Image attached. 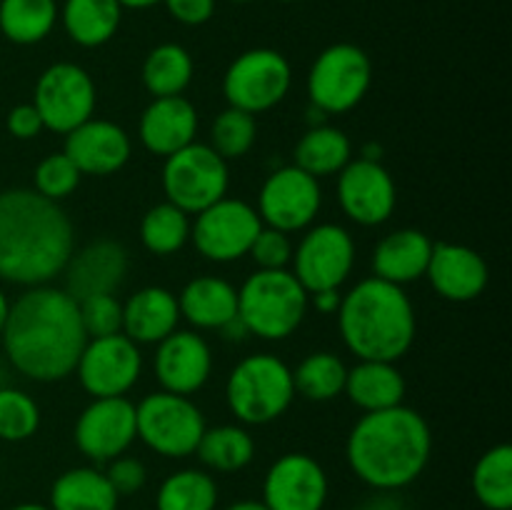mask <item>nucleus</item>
<instances>
[{
	"label": "nucleus",
	"mask_w": 512,
	"mask_h": 510,
	"mask_svg": "<svg viewBox=\"0 0 512 510\" xmlns=\"http://www.w3.org/2000/svg\"><path fill=\"white\" fill-rule=\"evenodd\" d=\"M168 13L183 25H203L213 18L215 0H163Z\"/></svg>",
	"instance_id": "c03bdc74"
},
{
	"label": "nucleus",
	"mask_w": 512,
	"mask_h": 510,
	"mask_svg": "<svg viewBox=\"0 0 512 510\" xmlns=\"http://www.w3.org/2000/svg\"><path fill=\"white\" fill-rule=\"evenodd\" d=\"M73 373L93 398H118L125 395L143 373V355L138 343L123 333L88 338Z\"/></svg>",
	"instance_id": "4468645a"
},
{
	"label": "nucleus",
	"mask_w": 512,
	"mask_h": 510,
	"mask_svg": "<svg viewBox=\"0 0 512 510\" xmlns=\"http://www.w3.org/2000/svg\"><path fill=\"white\" fill-rule=\"evenodd\" d=\"M73 438L85 458L95 463H110L138 438L135 405L125 395L93 398V403L85 405V410L75 420Z\"/></svg>",
	"instance_id": "dca6fc26"
},
{
	"label": "nucleus",
	"mask_w": 512,
	"mask_h": 510,
	"mask_svg": "<svg viewBox=\"0 0 512 510\" xmlns=\"http://www.w3.org/2000/svg\"><path fill=\"white\" fill-rule=\"evenodd\" d=\"M8 310H10V303H8V298H5V295L0 293V333H3V328H5V320H8Z\"/></svg>",
	"instance_id": "3c124183"
},
{
	"label": "nucleus",
	"mask_w": 512,
	"mask_h": 510,
	"mask_svg": "<svg viewBox=\"0 0 512 510\" xmlns=\"http://www.w3.org/2000/svg\"><path fill=\"white\" fill-rule=\"evenodd\" d=\"M78 310L88 338L123 333V303L115 298V293L90 295V298L78 300Z\"/></svg>",
	"instance_id": "a19ab883"
},
{
	"label": "nucleus",
	"mask_w": 512,
	"mask_h": 510,
	"mask_svg": "<svg viewBox=\"0 0 512 510\" xmlns=\"http://www.w3.org/2000/svg\"><path fill=\"white\" fill-rule=\"evenodd\" d=\"M65 290L75 300L115 293L128 273V253L118 240L100 238L70 255L65 265Z\"/></svg>",
	"instance_id": "aec40b11"
},
{
	"label": "nucleus",
	"mask_w": 512,
	"mask_h": 510,
	"mask_svg": "<svg viewBox=\"0 0 512 510\" xmlns=\"http://www.w3.org/2000/svg\"><path fill=\"white\" fill-rule=\"evenodd\" d=\"M80 170L65 153H50L35 168V193L60 203L80 185Z\"/></svg>",
	"instance_id": "ea45409f"
},
{
	"label": "nucleus",
	"mask_w": 512,
	"mask_h": 510,
	"mask_svg": "<svg viewBox=\"0 0 512 510\" xmlns=\"http://www.w3.org/2000/svg\"><path fill=\"white\" fill-rule=\"evenodd\" d=\"M8 510H50V508L43 503H20V505H13V508H8Z\"/></svg>",
	"instance_id": "603ef678"
},
{
	"label": "nucleus",
	"mask_w": 512,
	"mask_h": 510,
	"mask_svg": "<svg viewBox=\"0 0 512 510\" xmlns=\"http://www.w3.org/2000/svg\"><path fill=\"white\" fill-rule=\"evenodd\" d=\"M375 493H378V490H375ZM358 510H405V508L395 493H378L373 495V498L365 500Z\"/></svg>",
	"instance_id": "de8ad7c7"
},
{
	"label": "nucleus",
	"mask_w": 512,
	"mask_h": 510,
	"mask_svg": "<svg viewBox=\"0 0 512 510\" xmlns=\"http://www.w3.org/2000/svg\"><path fill=\"white\" fill-rule=\"evenodd\" d=\"M73 250V223L60 203L25 188L0 193V278L30 288L48 285Z\"/></svg>",
	"instance_id": "f03ea898"
},
{
	"label": "nucleus",
	"mask_w": 512,
	"mask_h": 510,
	"mask_svg": "<svg viewBox=\"0 0 512 510\" xmlns=\"http://www.w3.org/2000/svg\"><path fill=\"white\" fill-rule=\"evenodd\" d=\"M180 318L200 330H223L238 318V288L215 275L193 278L178 295Z\"/></svg>",
	"instance_id": "a878e982"
},
{
	"label": "nucleus",
	"mask_w": 512,
	"mask_h": 510,
	"mask_svg": "<svg viewBox=\"0 0 512 510\" xmlns=\"http://www.w3.org/2000/svg\"><path fill=\"white\" fill-rule=\"evenodd\" d=\"M433 433L418 410L395 405L365 413L353 425L345 455L353 473L378 493L408 488L428 468Z\"/></svg>",
	"instance_id": "7ed1b4c3"
},
{
	"label": "nucleus",
	"mask_w": 512,
	"mask_h": 510,
	"mask_svg": "<svg viewBox=\"0 0 512 510\" xmlns=\"http://www.w3.org/2000/svg\"><path fill=\"white\" fill-rule=\"evenodd\" d=\"M350 160H353V145L348 135L325 123L313 125L295 148V165L318 180L340 173Z\"/></svg>",
	"instance_id": "c756f323"
},
{
	"label": "nucleus",
	"mask_w": 512,
	"mask_h": 510,
	"mask_svg": "<svg viewBox=\"0 0 512 510\" xmlns=\"http://www.w3.org/2000/svg\"><path fill=\"white\" fill-rule=\"evenodd\" d=\"M105 478L110 480L113 490L118 495H133L143 490L145 480H148V470H145L143 460L133 458V455H118L108 463Z\"/></svg>",
	"instance_id": "37998d69"
},
{
	"label": "nucleus",
	"mask_w": 512,
	"mask_h": 510,
	"mask_svg": "<svg viewBox=\"0 0 512 510\" xmlns=\"http://www.w3.org/2000/svg\"><path fill=\"white\" fill-rule=\"evenodd\" d=\"M178 323V298L160 285L140 288L123 303V335L133 343H160Z\"/></svg>",
	"instance_id": "393cba45"
},
{
	"label": "nucleus",
	"mask_w": 512,
	"mask_h": 510,
	"mask_svg": "<svg viewBox=\"0 0 512 510\" xmlns=\"http://www.w3.org/2000/svg\"><path fill=\"white\" fill-rule=\"evenodd\" d=\"M433 255V240L415 228L395 230L385 235L373 253L375 278L388 280L393 285L415 283L425 275Z\"/></svg>",
	"instance_id": "b1692460"
},
{
	"label": "nucleus",
	"mask_w": 512,
	"mask_h": 510,
	"mask_svg": "<svg viewBox=\"0 0 512 510\" xmlns=\"http://www.w3.org/2000/svg\"><path fill=\"white\" fill-rule=\"evenodd\" d=\"M213 373V353L203 335L193 330H173L158 343L155 375L163 390L175 395H193L208 383Z\"/></svg>",
	"instance_id": "6ab92c4d"
},
{
	"label": "nucleus",
	"mask_w": 512,
	"mask_h": 510,
	"mask_svg": "<svg viewBox=\"0 0 512 510\" xmlns=\"http://www.w3.org/2000/svg\"><path fill=\"white\" fill-rule=\"evenodd\" d=\"M123 8H133V10H145V8H153V5L163 3V0H118Z\"/></svg>",
	"instance_id": "8fccbe9b"
},
{
	"label": "nucleus",
	"mask_w": 512,
	"mask_h": 510,
	"mask_svg": "<svg viewBox=\"0 0 512 510\" xmlns=\"http://www.w3.org/2000/svg\"><path fill=\"white\" fill-rule=\"evenodd\" d=\"M323 190L318 178L300 170L298 165H285L268 175L258 195V215L263 225L283 233L308 228L320 213Z\"/></svg>",
	"instance_id": "2eb2a0df"
},
{
	"label": "nucleus",
	"mask_w": 512,
	"mask_h": 510,
	"mask_svg": "<svg viewBox=\"0 0 512 510\" xmlns=\"http://www.w3.org/2000/svg\"><path fill=\"white\" fill-rule=\"evenodd\" d=\"M260 228L263 220L253 205L225 195L195 215L190 238L203 258L213 263H233L250 253V245L258 238Z\"/></svg>",
	"instance_id": "9b49d317"
},
{
	"label": "nucleus",
	"mask_w": 512,
	"mask_h": 510,
	"mask_svg": "<svg viewBox=\"0 0 512 510\" xmlns=\"http://www.w3.org/2000/svg\"><path fill=\"white\" fill-rule=\"evenodd\" d=\"M248 255H253L260 270H285L293 260V243H290L288 233L263 225L258 238L250 245Z\"/></svg>",
	"instance_id": "79ce46f5"
},
{
	"label": "nucleus",
	"mask_w": 512,
	"mask_h": 510,
	"mask_svg": "<svg viewBox=\"0 0 512 510\" xmlns=\"http://www.w3.org/2000/svg\"><path fill=\"white\" fill-rule=\"evenodd\" d=\"M195 133H198V110L183 95L153 98V103L140 115V140L150 153L163 158L195 143Z\"/></svg>",
	"instance_id": "5701e85b"
},
{
	"label": "nucleus",
	"mask_w": 512,
	"mask_h": 510,
	"mask_svg": "<svg viewBox=\"0 0 512 510\" xmlns=\"http://www.w3.org/2000/svg\"><path fill=\"white\" fill-rule=\"evenodd\" d=\"M8 130L13 138L30 140V138H35L40 130H45V125H43V120H40L35 105L23 103V105H15V108L8 113Z\"/></svg>",
	"instance_id": "a18cd8bd"
},
{
	"label": "nucleus",
	"mask_w": 512,
	"mask_h": 510,
	"mask_svg": "<svg viewBox=\"0 0 512 510\" xmlns=\"http://www.w3.org/2000/svg\"><path fill=\"white\" fill-rule=\"evenodd\" d=\"M308 290L288 268L255 270L238 288V318L248 335L285 340L300 328L308 313Z\"/></svg>",
	"instance_id": "39448f33"
},
{
	"label": "nucleus",
	"mask_w": 512,
	"mask_h": 510,
	"mask_svg": "<svg viewBox=\"0 0 512 510\" xmlns=\"http://www.w3.org/2000/svg\"><path fill=\"white\" fill-rule=\"evenodd\" d=\"M193 80V58L178 43H163L148 53L143 63V85L155 98L183 95Z\"/></svg>",
	"instance_id": "473e14b6"
},
{
	"label": "nucleus",
	"mask_w": 512,
	"mask_h": 510,
	"mask_svg": "<svg viewBox=\"0 0 512 510\" xmlns=\"http://www.w3.org/2000/svg\"><path fill=\"white\" fill-rule=\"evenodd\" d=\"M308 300L313 303V308L318 310V313L330 315V313H338L343 295H340L338 290H318V293H310Z\"/></svg>",
	"instance_id": "49530a36"
},
{
	"label": "nucleus",
	"mask_w": 512,
	"mask_h": 510,
	"mask_svg": "<svg viewBox=\"0 0 512 510\" xmlns=\"http://www.w3.org/2000/svg\"><path fill=\"white\" fill-rule=\"evenodd\" d=\"M218 508V483L210 473L185 468L168 475L155 495V510H215Z\"/></svg>",
	"instance_id": "72a5a7b5"
},
{
	"label": "nucleus",
	"mask_w": 512,
	"mask_h": 510,
	"mask_svg": "<svg viewBox=\"0 0 512 510\" xmlns=\"http://www.w3.org/2000/svg\"><path fill=\"white\" fill-rule=\"evenodd\" d=\"M290 83H293V70L283 53L273 48H253L240 53L228 65L223 95L230 108L258 115L283 103Z\"/></svg>",
	"instance_id": "9d476101"
},
{
	"label": "nucleus",
	"mask_w": 512,
	"mask_h": 510,
	"mask_svg": "<svg viewBox=\"0 0 512 510\" xmlns=\"http://www.w3.org/2000/svg\"><path fill=\"white\" fill-rule=\"evenodd\" d=\"M280 3H295V0H280Z\"/></svg>",
	"instance_id": "5fc2aeb1"
},
{
	"label": "nucleus",
	"mask_w": 512,
	"mask_h": 510,
	"mask_svg": "<svg viewBox=\"0 0 512 510\" xmlns=\"http://www.w3.org/2000/svg\"><path fill=\"white\" fill-rule=\"evenodd\" d=\"M63 153L80 175H113L130 160V138L118 123L90 118L65 135Z\"/></svg>",
	"instance_id": "412c9836"
},
{
	"label": "nucleus",
	"mask_w": 512,
	"mask_h": 510,
	"mask_svg": "<svg viewBox=\"0 0 512 510\" xmlns=\"http://www.w3.org/2000/svg\"><path fill=\"white\" fill-rule=\"evenodd\" d=\"M225 510H268L263 500H238V503L228 505Z\"/></svg>",
	"instance_id": "09e8293b"
},
{
	"label": "nucleus",
	"mask_w": 512,
	"mask_h": 510,
	"mask_svg": "<svg viewBox=\"0 0 512 510\" xmlns=\"http://www.w3.org/2000/svg\"><path fill=\"white\" fill-rule=\"evenodd\" d=\"M345 395L365 413L388 410L403 405L405 378L388 360H360L348 368Z\"/></svg>",
	"instance_id": "bb28decb"
},
{
	"label": "nucleus",
	"mask_w": 512,
	"mask_h": 510,
	"mask_svg": "<svg viewBox=\"0 0 512 510\" xmlns=\"http://www.w3.org/2000/svg\"><path fill=\"white\" fill-rule=\"evenodd\" d=\"M0 338L13 368L40 383L68 378L88 343L78 300L50 285H35L10 305Z\"/></svg>",
	"instance_id": "f257e3e1"
},
{
	"label": "nucleus",
	"mask_w": 512,
	"mask_h": 510,
	"mask_svg": "<svg viewBox=\"0 0 512 510\" xmlns=\"http://www.w3.org/2000/svg\"><path fill=\"white\" fill-rule=\"evenodd\" d=\"M425 275L440 298L450 303H470L488 285V263L468 245L433 243Z\"/></svg>",
	"instance_id": "4be33fe9"
},
{
	"label": "nucleus",
	"mask_w": 512,
	"mask_h": 510,
	"mask_svg": "<svg viewBox=\"0 0 512 510\" xmlns=\"http://www.w3.org/2000/svg\"><path fill=\"white\" fill-rule=\"evenodd\" d=\"M55 0H0V33L18 45H35L58 23Z\"/></svg>",
	"instance_id": "7c9ffc66"
},
{
	"label": "nucleus",
	"mask_w": 512,
	"mask_h": 510,
	"mask_svg": "<svg viewBox=\"0 0 512 510\" xmlns=\"http://www.w3.org/2000/svg\"><path fill=\"white\" fill-rule=\"evenodd\" d=\"M473 493L488 510L512 508V448L508 443L493 445L480 455L473 470Z\"/></svg>",
	"instance_id": "f704fd0d"
},
{
	"label": "nucleus",
	"mask_w": 512,
	"mask_h": 510,
	"mask_svg": "<svg viewBox=\"0 0 512 510\" xmlns=\"http://www.w3.org/2000/svg\"><path fill=\"white\" fill-rule=\"evenodd\" d=\"M338 200L343 213L358 225H383L398 203L393 175L380 160H350L338 173Z\"/></svg>",
	"instance_id": "a211bd4d"
},
{
	"label": "nucleus",
	"mask_w": 512,
	"mask_h": 510,
	"mask_svg": "<svg viewBox=\"0 0 512 510\" xmlns=\"http://www.w3.org/2000/svg\"><path fill=\"white\" fill-rule=\"evenodd\" d=\"M195 453L210 470L238 473L248 468L253 460L255 443L253 435L240 425H215V428H205Z\"/></svg>",
	"instance_id": "2f4dec72"
},
{
	"label": "nucleus",
	"mask_w": 512,
	"mask_h": 510,
	"mask_svg": "<svg viewBox=\"0 0 512 510\" xmlns=\"http://www.w3.org/2000/svg\"><path fill=\"white\" fill-rule=\"evenodd\" d=\"M205 418L188 395L150 393L135 405L138 438L163 458H188L205 433Z\"/></svg>",
	"instance_id": "0eeeda50"
},
{
	"label": "nucleus",
	"mask_w": 512,
	"mask_h": 510,
	"mask_svg": "<svg viewBox=\"0 0 512 510\" xmlns=\"http://www.w3.org/2000/svg\"><path fill=\"white\" fill-rule=\"evenodd\" d=\"M343 343L358 360L403 358L415 340V308L400 285L365 278L343 295L338 308Z\"/></svg>",
	"instance_id": "20e7f679"
},
{
	"label": "nucleus",
	"mask_w": 512,
	"mask_h": 510,
	"mask_svg": "<svg viewBox=\"0 0 512 510\" xmlns=\"http://www.w3.org/2000/svg\"><path fill=\"white\" fill-rule=\"evenodd\" d=\"M373 83L368 53L353 43H335L315 58L308 73V95L313 108L325 115L353 110Z\"/></svg>",
	"instance_id": "1a4fd4ad"
},
{
	"label": "nucleus",
	"mask_w": 512,
	"mask_h": 510,
	"mask_svg": "<svg viewBox=\"0 0 512 510\" xmlns=\"http://www.w3.org/2000/svg\"><path fill=\"white\" fill-rule=\"evenodd\" d=\"M345 378H348V368L343 360L320 350L300 360L298 368L293 370V388L295 393L313 403H325L345 393Z\"/></svg>",
	"instance_id": "c9c22d12"
},
{
	"label": "nucleus",
	"mask_w": 512,
	"mask_h": 510,
	"mask_svg": "<svg viewBox=\"0 0 512 510\" xmlns=\"http://www.w3.org/2000/svg\"><path fill=\"white\" fill-rule=\"evenodd\" d=\"M33 105L45 130L68 135L93 118L95 83L88 70L75 63H55L35 83Z\"/></svg>",
	"instance_id": "f8f14e48"
},
{
	"label": "nucleus",
	"mask_w": 512,
	"mask_h": 510,
	"mask_svg": "<svg viewBox=\"0 0 512 510\" xmlns=\"http://www.w3.org/2000/svg\"><path fill=\"white\" fill-rule=\"evenodd\" d=\"M353 263V235L338 223L315 225L293 250V275L308 295L318 290H338L353 273Z\"/></svg>",
	"instance_id": "ddd939ff"
},
{
	"label": "nucleus",
	"mask_w": 512,
	"mask_h": 510,
	"mask_svg": "<svg viewBox=\"0 0 512 510\" xmlns=\"http://www.w3.org/2000/svg\"><path fill=\"white\" fill-rule=\"evenodd\" d=\"M140 240L153 255H173L190 240V215L173 203L153 205L140 220Z\"/></svg>",
	"instance_id": "e433bc0d"
},
{
	"label": "nucleus",
	"mask_w": 512,
	"mask_h": 510,
	"mask_svg": "<svg viewBox=\"0 0 512 510\" xmlns=\"http://www.w3.org/2000/svg\"><path fill=\"white\" fill-rule=\"evenodd\" d=\"M58 18L73 43L100 48L118 33L123 5L118 0H65Z\"/></svg>",
	"instance_id": "c85d7f7f"
},
{
	"label": "nucleus",
	"mask_w": 512,
	"mask_h": 510,
	"mask_svg": "<svg viewBox=\"0 0 512 510\" xmlns=\"http://www.w3.org/2000/svg\"><path fill=\"white\" fill-rule=\"evenodd\" d=\"M255 135H258L255 115L238 108H230L228 105V108L213 120V128H210V148H213L223 160L243 158V155L253 148Z\"/></svg>",
	"instance_id": "4c0bfd02"
},
{
	"label": "nucleus",
	"mask_w": 512,
	"mask_h": 510,
	"mask_svg": "<svg viewBox=\"0 0 512 510\" xmlns=\"http://www.w3.org/2000/svg\"><path fill=\"white\" fill-rule=\"evenodd\" d=\"M328 493V475L313 455L285 453L265 473L260 500L268 510H323Z\"/></svg>",
	"instance_id": "f3484780"
},
{
	"label": "nucleus",
	"mask_w": 512,
	"mask_h": 510,
	"mask_svg": "<svg viewBox=\"0 0 512 510\" xmlns=\"http://www.w3.org/2000/svg\"><path fill=\"white\" fill-rule=\"evenodd\" d=\"M228 160L210 145L190 143L168 155L163 165V190L168 203L188 215H198L228 193Z\"/></svg>",
	"instance_id": "6e6552de"
},
{
	"label": "nucleus",
	"mask_w": 512,
	"mask_h": 510,
	"mask_svg": "<svg viewBox=\"0 0 512 510\" xmlns=\"http://www.w3.org/2000/svg\"><path fill=\"white\" fill-rule=\"evenodd\" d=\"M40 408L28 393L0 388V440L20 443L38 433Z\"/></svg>",
	"instance_id": "58836bf2"
},
{
	"label": "nucleus",
	"mask_w": 512,
	"mask_h": 510,
	"mask_svg": "<svg viewBox=\"0 0 512 510\" xmlns=\"http://www.w3.org/2000/svg\"><path fill=\"white\" fill-rule=\"evenodd\" d=\"M225 395L240 423H273L290 408L295 398L293 370L278 355H248L230 373Z\"/></svg>",
	"instance_id": "423d86ee"
},
{
	"label": "nucleus",
	"mask_w": 512,
	"mask_h": 510,
	"mask_svg": "<svg viewBox=\"0 0 512 510\" xmlns=\"http://www.w3.org/2000/svg\"><path fill=\"white\" fill-rule=\"evenodd\" d=\"M233 3H250V0H233Z\"/></svg>",
	"instance_id": "864d4df0"
},
{
	"label": "nucleus",
	"mask_w": 512,
	"mask_h": 510,
	"mask_svg": "<svg viewBox=\"0 0 512 510\" xmlns=\"http://www.w3.org/2000/svg\"><path fill=\"white\" fill-rule=\"evenodd\" d=\"M115 493L103 470L70 468L50 485V510H118Z\"/></svg>",
	"instance_id": "cd10ccee"
}]
</instances>
